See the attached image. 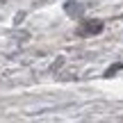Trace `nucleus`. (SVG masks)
Listing matches in <instances>:
<instances>
[{
	"instance_id": "1",
	"label": "nucleus",
	"mask_w": 123,
	"mask_h": 123,
	"mask_svg": "<svg viewBox=\"0 0 123 123\" xmlns=\"http://www.w3.org/2000/svg\"><path fill=\"white\" fill-rule=\"evenodd\" d=\"M103 30V23L100 21H91V23H84L80 27V34H98Z\"/></svg>"
}]
</instances>
